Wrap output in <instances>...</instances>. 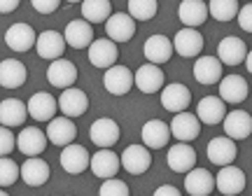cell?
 <instances>
[{
	"instance_id": "cell-16",
	"label": "cell",
	"mask_w": 252,
	"mask_h": 196,
	"mask_svg": "<svg viewBox=\"0 0 252 196\" xmlns=\"http://www.w3.org/2000/svg\"><path fill=\"white\" fill-rule=\"evenodd\" d=\"M105 33L110 40L115 42H128L135 35V19L128 12H115L112 17L105 21Z\"/></svg>"
},
{
	"instance_id": "cell-42",
	"label": "cell",
	"mask_w": 252,
	"mask_h": 196,
	"mask_svg": "<svg viewBox=\"0 0 252 196\" xmlns=\"http://www.w3.org/2000/svg\"><path fill=\"white\" fill-rule=\"evenodd\" d=\"M236 21H238V26L243 28V31L252 33V2H248V5H243V7H241V12H238Z\"/></svg>"
},
{
	"instance_id": "cell-46",
	"label": "cell",
	"mask_w": 252,
	"mask_h": 196,
	"mask_svg": "<svg viewBox=\"0 0 252 196\" xmlns=\"http://www.w3.org/2000/svg\"><path fill=\"white\" fill-rule=\"evenodd\" d=\"M65 2H84V0H65Z\"/></svg>"
},
{
	"instance_id": "cell-37",
	"label": "cell",
	"mask_w": 252,
	"mask_h": 196,
	"mask_svg": "<svg viewBox=\"0 0 252 196\" xmlns=\"http://www.w3.org/2000/svg\"><path fill=\"white\" fill-rule=\"evenodd\" d=\"M159 12V2L157 0H128V14L135 21H147L154 19Z\"/></svg>"
},
{
	"instance_id": "cell-21",
	"label": "cell",
	"mask_w": 252,
	"mask_h": 196,
	"mask_svg": "<svg viewBox=\"0 0 252 196\" xmlns=\"http://www.w3.org/2000/svg\"><path fill=\"white\" fill-rule=\"evenodd\" d=\"M166 163L173 173H189L196 166V152L189 143H178L166 152Z\"/></svg>"
},
{
	"instance_id": "cell-30",
	"label": "cell",
	"mask_w": 252,
	"mask_h": 196,
	"mask_svg": "<svg viewBox=\"0 0 252 196\" xmlns=\"http://www.w3.org/2000/svg\"><path fill=\"white\" fill-rule=\"evenodd\" d=\"M49 175H52L49 163L42 161L40 157H28L24 161V166H21V178H24V182L28 187H42L49 180Z\"/></svg>"
},
{
	"instance_id": "cell-24",
	"label": "cell",
	"mask_w": 252,
	"mask_h": 196,
	"mask_svg": "<svg viewBox=\"0 0 252 196\" xmlns=\"http://www.w3.org/2000/svg\"><path fill=\"white\" fill-rule=\"evenodd\" d=\"M47 135H49V143L59 145V147H65V145L75 143V135H77V126L70 117H54L49 124H47Z\"/></svg>"
},
{
	"instance_id": "cell-31",
	"label": "cell",
	"mask_w": 252,
	"mask_h": 196,
	"mask_svg": "<svg viewBox=\"0 0 252 196\" xmlns=\"http://www.w3.org/2000/svg\"><path fill=\"white\" fill-rule=\"evenodd\" d=\"M224 133L234 140H245L248 135L252 133V117L245 112V110H234L224 117Z\"/></svg>"
},
{
	"instance_id": "cell-14",
	"label": "cell",
	"mask_w": 252,
	"mask_h": 196,
	"mask_svg": "<svg viewBox=\"0 0 252 196\" xmlns=\"http://www.w3.org/2000/svg\"><path fill=\"white\" fill-rule=\"evenodd\" d=\"M28 115L33 117L35 122H52L56 117V110H59V100H56L52 94L47 91H37L33 96L28 98Z\"/></svg>"
},
{
	"instance_id": "cell-5",
	"label": "cell",
	"mask_w": 252,
	"mask_h": 196,
	"mask_svg": "<svg viewBox=\"0 0 252 196\" xmlns=\"http://www.w3.org/2000/svg\"><path fill=\"white\" fill-rule=\"evenodd\" d=\"M173 47L175 52L185 56V59H198L203 52V35L198 33V28H180L175 37H173Z\"/></svg>"
},
{
	"instance_id": "cell-40",
	"label": "cell",
	"mask_w": 252,
	"mask_h": 196,
	"mask_svg": "<svg viewBox=\"0 0 252 196\" xmlns=\"http://www.w3.org/2000/svg\"><path fill=\"white\" fill-rule=\"evenodd\" d=\"M14 145H17L14 133L9 131V126H2V129H0V154H2V157H7L9 152L14 150Z\"/></svg>"
},
{
	"instance_id": "cell-8",
	"label": "cell",
	"mask_w": 252,
	"mask_h": 196,
	"mask_svg": "<svg viewBox=\"0 0 252 196\" xmlns=\"http://www.w3.org/2000/svg\"><path fill=\"white\" fill-rule=\"evenodd\" d=\"M135 87L143 91V94H157L166 87V75H163L161 65L157 63H143L138 70H135Z\"/></svg>"
},
{
	"instance_id": "cell-36",
	"label": "cell",
	"mask_w": 252,
	"mask_h": 196,
	"mask_svg": "<svg viewBox=\"0 0 252 196\" xmlns=\"http://www.w3.org/2000/svg\"><path fill=\"white\" fill-rule=\"evenodd\" d=\"M210 17L215 19V21H234L238 17V12H241V5H238V0H210Z\"/></svg>"
},
{
	"instance_id": "cell-48",
	"label": "cell",
	"mask_w": 252,
	"mask_h": 196,
	"mask_svg": "<svg viewBox=\"0 0 252 196\" xmlns=\"http://www.w3.org/2000/svg\"><path fill=\"white\" fill-rule=\"evenodd\" d=\"M68 196H70V194H68Z\"/></svg>"
},
{
	"instance_id": "cell-18",
	"label": "cell",
	"mask_w": 252,
	"mask_h": 196,
	"mask_svg": "<svg viewBox=\"0 0 252 196\" xmlns=\"http://www.w3.org/2000/svg\"><path fill=\"white\" fill-rule=\"evenodd\" d=\"M47 80L56 89H70V87H75V80H77V68L72 61L56 59L47 68Z\"/></svg>"
},
{
	"instance_id": "cell-26",
	"label": "cell",
	"mask_w": 252,
	"mask_h": 196,
	"mask_svg": "<svg viewBox=\"0 0 252 196\" xmlns=\"http://www.w3.org/2000/svg\"><path fill=\"white\" fill-rule=\"evenodd\" d=\"M217 189L224 196H236L245 189V173L238 166L229 163V166H222V170L217 173Z\"/></svg>"
},
{
	"instance_id": "cell-7",
	"label": "cell",
	"mask_w": 252,
	"mask_h": 196,
	"mask_svg": "<svg viewBox=\"0 0 252 196\" xmlns=\"http://www.w3.org/2000/svg\"><path fill=\"white\" fill-rule=\"evenodd\" d=\"M119 168H122V157H117V152H112L110 147H100L91 157V173L100 180L117 178Z\"/></svg>"
},
{
	"instance_id": "cell-11",
	"label": "cell",
	"mask_w": 252,
	"mask_h": 196,
	"mask_svg": "<svg viewBox=\"0 0 252 196\" xmlns=\"http://www.w3.org/2000/svg\"><path fill=\"white\" fill-rule=\"evenodd\" d=\"M171 133L178 138V143H191L201 135V119L191 112H178L171 122Z\"/></svg>"
},
{
	"instance_id": "cell-17",
	"label": "cell",
	"mask_w": 252,
	"mask_h": 196,
	"mask_svg": "<svg viewBox=\"0 0 252 196\" xmlns=\"http://www.w3.org/2000/svg\"><path fill=\"white\" fill-rule=\"evenodd\" d=\"M35 42H37V33L28 24H12L5 31V45L12 52H28V49L35 47Z\"/></svg>"
},
{
	"instance_id": "cell-10",
	"label": "cell",
	"mask_w": 252,
	"mask_h": 196,
	"mask_svg": "<svg viewBox=\"0 0 252 196\" xmlns=\"http://www.w3.org/2000/svg\"><path fill=\"white\" fill-rule=\"evenodd\" d=\"M161 107L163 110H168L173 115H178V112H185L191 103V91L180 84V82H173V84H166L161 89Z\"/></svg>"
},
{
	"instance_id": "cell-6",
	"label": "cell",
	"mask_w": 252,
	"mask_h": 196,
	"mask_svg": "<svg viewBox=\"0 0 252 196\" xmlns=\"http://www.w3.org/2000/svg\"><path fill=\"white\" fill-rule=\"evenodd\" d=\"M65 35H61L59 31H42L37 35L35 42V52L40 59L45 61H56V59H63V52H65Z\"/></svg>"
},
{
	"instance_id": "cell-19",
	"label": "cell",
	"mask_w": 252,
	"mask_h": 196,
	"mask_svg": "<svg viewBox=\"0 0 252 196\" xmlns=\"http://www.w3.org/2000/svg\"><path fill=\"white\" fill-rule=\"evenodd\" d=\"M63 35H65L68 47L72 49H89L94 42V24H89L87 19H75L65 26Z\"/></svg>"
},
{
	"instance_id": "cell-25",
	"label": "cell",
	"mask_w": 252,
	"mask_h": 196,
	"mask_svg": "<svg viewBox=\"0 0 252 196\" xmlns=\"http://www.w3.org/2000/svg\"><path fill=\"white\" fill-rule=\"evenodd\" d=\"M143 145H147L150 150H161L168 145L171 140V124H166L161 119H150V122H145L143 124Z\"/></svg>"
},
{
	"instance_id": "cell-3",
	"label": "cell",
	"mask_w": 252,
	"mask_h": 196,
	"mask_svg": "<svg viewBox=\"0 0 252 196\" xmlns=\"http://www.w3.org/2000/svg\"><path fill=\"white\" fill-rule=\"evenodd\" d=\"M152 166V152L147 145H128L122 152V168L131 175H143Z\"/></svg>"
},
{
	"instance_id": "cell-38",
	"label": "cell",
	"mask_w": 252,
	"mask_h": 196,
	"mask_svg": "<svg viewBox=\"0 0 252 196\" xmlns=\"http://www.w3.org/2000/svg\"><path fill=\"white\" fill-rule=\"evenodd\" d=\"M21 178V166H19L14 159L9 157H2L0 159V187H12L17 180Z\"/></svg>"
},
{
	"instance_id": "cell-22",
	"label": "cell",
	"mask_w": 252,
	"mask_h": 196,
	"mask_svg": "<svg viewBox=\"0 0 252 196\" xmlns=\"http://www.w3.org/2000/svg\"><path fill=\"white\" fill-rule=\"evenodd\" d=\"M250 96V87H248V80L241 77V75H226L220 80V98L224 103H231V105H238L243 103L245 98Z\"/></svg>"
},
{
	"instance_id": "cell-41",
	"label": "cell",
	"mask_w": 252,
	"mask_h": 196,
	"mask_svg": "<svg viewBox=\"0 0 252 196\" xmlns=\"http://www.w3.org/2000/svg\"><path fill=\"white\" fill-rule=\"evenodd\" d=\"M31 5L40 14H54L59 5H61V0H31Z\"/></svg>"
},
{
	"instance_id": "cell-9",
	"label": "cell",
	"mask_w": 252,
	"mask_h": 196,
	"mask_svg": "<svg viewBox=\"0 0 252 196\" xmlns=\"http://www.w3.org/2000/svg\"><path fill=\"white\" fill-rule=\"evenodd\" d=\"M194 77L203 87L220 84V80L224 77V63L217 56H198L194 61Z\"/></svg>"
},
{
	"instance_id": "cell-13",
	"label": "cell",
	"mask_w": 252,
	"mask_h": 196,
	"mask_svg": "<svg viewBox=\"0 0 252 196\" xmlns=\"http://www.w3.org/2000/svg\"><path fill=\"white\" fill-rule=\"evenodd\" d=\"M119 135H122L119 124L110 117H100L89 126V138L96 147H112L119 140Z\"/></svg>"
},
{
	"instance_id": "cell-39",
	"label": "cell",
	"mask_w": 252,
	"mask_h": 196,
	"mask_svg": "<svg viewBox=\"0 0 252 196\" xmlns=\"http://www.w3.org/2000/svg\"><path fill=\"white\" fill-rule=\"evenodd\" d=\"M98 196H128V185L122 182V180H117V178L103 180Z\"/></svg>"
},
{
	"instance_id": "cell-33",
	"label": "cell",
	"mask_w": 252,
	"mask_h": 196,
	"mask_svg": "<svg viewBox=\"0 0 252 196\" xmlns=\"http://www.w3.org/2000/svg\"><path fill=\"white\" fill-rule=\"evenodd\" d=\"M208 14H210V9L203 0H182L178 7V17L189 28H198L201 24H206Z\"/></svg>"
},
{
	"instance_id": "cell-29",
	"label": "cell",
	"mask_w": 252,
	"mask_h": 196,
	"mask_svg": "<svg viewBox=\"0 0 252 196\" xmlns=\"http://www.w3.org/2000/svg\"><path fill=\"white\" fill-rule=\"evenodd\" d=\"M173 42L168 40L166 35H150L145 40V47H143V54L145 59L150 63H157V65H161V63H168L173 56Z\"/></svg>"
},
{
	"instance_id": "cell-35",
	"label": "cell",
	"mask_w": 252,
	"mask_h": 196,
	"mask_svg": "<svg viewBox=\"0 0 252 196\" xmlns=\"http://www.w3.org/2000/svg\"><path fill=\"white\" fill-rule=\"evenodd\" d=\"M112 17V2L110 0H84L82 2V19L89 24H105Z\"/></svg>"
},
{
	"instance_id": "cell-1",
	"label": "cell",
	"mask_w": 252,
	"mask_h": 196,
	"mask_svg": "<svg viewBox=\"0 0 252 196\" xmlns=\"http://www.w3.org/2000/svg\"><path fill=\"white\" fill-rule=\"evenodd\" d=\"M133 84H135V75L126 65H119V63L108 68L105 75H103V87L112 96H126L128 91L133 89Z\"/></svg>"
},
{
	"instance_id": "cell-44",
	"label": "cell",
	"mask_w": 252,
	"mask_h": 196,
	"mask_svg": "<svg viewBox=\"0 0 252 196\" xmlns=\"http://www.w3.org/2000/svg\"><path fill=\"white\" fill-rule=\"evenodd\" d=\"M19 2L21 0H0V12L2 14H9V12H14L19 7Z\"/></svg>"
},
{
	"instance_id": "cell-34",
	"label": "cell",
	"mask_w": 252,
	"mask_h": 196,
	"mask_svg": "<svg viewBox=\"0 0 252 196\" xmlns=\"http://www.w3.org/2000/svg\"><path fill=\"white\" fill-rule=\"evenodd\" d=\"M26 117H31L28 115V105H24L17 98H7V100L0 103V124L2 126H9V129L21 126L26 122Z\"/></svg>"
},
{
	"instance_id": "cell-32",
	"label": "cell",
	"mask_w": 252,
	"mask_h": 196,
	"mask_svg": "<svg viewBox=\"0 0 252 196\" xmlns=\"http://www.w3.org/2000/svg\"><path fill=\"white\" fill-rule=\"evenodd\" d=\"M26 77H28V70L26 65L17 59H5L0 63V84L5 89H19L26 84Z\"/></svg>"
},
{
	"instance_id": "cell-47",
	"label": "cell",
	"mask_w": 252,
	"mask_h": 196,
	"mask_svg": "<svg viewBox=\"0 0 252 196\" xmlns=\"http://www.w3.org/2000/svg\"><path fill=\"white\" fill-rule=\"evenodd\" d=\"M0 196H9V194H7V192H5V189H2V192H0Z\"/></svg>"
},
{
	"instance_id": "cell-2",
	"label": "cell",
	"mask_w": 252,
	"mask_h": 196,
	"mask_svg": "<svg viewBox=\"0 0 252 196\" xmlns=\"http://www.w3.org/2000/svg\"><path fill=\"white\" fill-rule=\"evenodd\" d=\"M119 59V49H117V42L110 40V37H98L94 40L89 47V63L94 68H103L108 70L112 68Z\"/></svg>"
},
{
	"instance_id": "cell-27",
	"label": "cell",
	"mask_w": 252,
	"mask_h": 196,
	"mask_svg": "<svg viewBox=\"0 0 252 196\" xmlns=\"http://www.w3.org/2000/svg\"><path fill=\"white\" fill-rule=\"evenodd\" d=\"M196 117L201 119V124H208V126L222 124L226 117V103L217 96L201 98L196 105Z\"/></svg>"
},
{
	"instance_id": "cell-45",
	"label": "cell",
	"mask_w": 252,
	"mask_h": 196,
	"mask_svg": "<svg viewBox=\"0 0 252 196\" xmlns=\"http://www.w3.org/2000/svg\"><path fill=\"white\" fill-rule=\"evenodd\" d=\"M245 68H248V72L252 75V49L248 52V56H245Z\"/></svg>"
},
{
	"instance_id": "cell-43",
	"label": "cell",
	"mask_w": 252,
	"mask_h": 196,
	"mask_svg": "<svg viewBox=\"0 0 252 196\" xmlns=\"http://www.w3.org/2000/svg\"><path fill=\"white\" fill-rule=\"evenodd\" d=\"M154 196H180V189H175L173 185H161L154 192Z\"/></svg>"
},
{
	"instance_id": "cell-20",
	"label": "cell",
	"mask_w": 252,
	"mask_h": 196,
	"mask_svg": "<svg viewBox=\"0 0 252 196\" xmlns=\"http://www.w3.org/2000/svg\"><path fill=\"white\" fill-rule=\"evenodd\" d=\"M47 143H49L47 131L42 133V129H37V126H26V129L17 135V147L24 152L26 157H40V154L45 152Z\"/></svg>"
},
{
	"instance_id": "cell-12",
	"label": "cell",
	"mask_w": 252,
	"mask_h": 196,
	"mask_svg": "<svg viewBox=\"0 0 252 196\" xmlns=\"http://www.w3.org/2000/svg\"><path fill=\"white\" fill-rule=\"evenodd\" d=\"M59 110H61V115L77 119V117H82L89 110V96L82 89H77V87L63 89L61 96H59Z\"/></svg>"
},
{
	"instance_id": "cell-15",
	"label": "cell",
	"mask_w": 252,
	"mask_h": 196,
	"mask_svg": "<svg viewBox=\"0 0 252 196\" xmlns=\"http://www.w3.org/2000/svg\"><path fill=\"white\" fill-rule=\"evenodd\" d=\"M236 157H238V147L236 140L229 135H220L208 143V159L215 166H229L236 161Z\"/></svg>"
},
{
	"instance_id": "cell-28",
	"label": "cell",
	"mask_w": 252,
	"mask_h": 196,
	"mask_svg": "<svg viewBox=\"0 0 252 196\" xmlns=\"http://www.w3.org/2000/svg\"><path fill=\"white\" fill-rule=\"evenodd\" d=\"M185 189L189 196H210L213 189H217L215 178L206 168H191L185 173Z\"/></svg>"
},
{
	"instance_id": "cell-4",
	"label": "cell",
	"mask_w": 252,
	"mask_h": 196,
	"mask_svg": "<svg viewBox=\"0 0 252 196\" xmlns=\"http://www.w3.org/2000/svg\"><path fill=\"white\" fill-rule=\"evenodd\" d=\"M59 161H61V168L65 173H70V175H80L87 168H91V154L77 143L65 145L61 150Z\"/></svg>"
},
{
	"instance_id": "cell-23",
	"label": "cell",
	"mask_w": 252,
	"mask_h": 196,
	"mask_svg": "<svg viewBox=\"0 0 252 196\" xmlns=\"http://www.w3.org/2000/svg\"><path fill=\"white\" fill-rule=\"evenodd\" d=\"M245 56H248V47L241 37L236 35H226L220 40L217 45V59L224 63V65H241L245 63Z\"/></svg>"
}]
</instances>
